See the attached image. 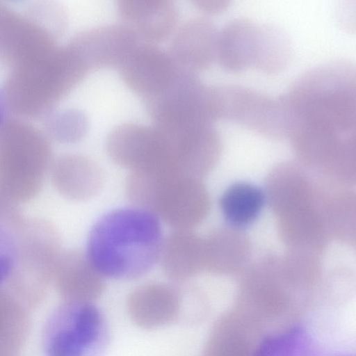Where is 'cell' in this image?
<instances>
[{"label": "cell", "instance_id": "cell-1", "mask_svg": "<svg viewBox=\"0 0 356 356\" xmlns=\"http://www.w3.org/2000/svg\"><path fill=\"white\" fill-rule=\"evenodd\" d=\"M286 132L300 147L348 145L356 131L355 72L325 64L300 76L284 96Z\"/></svg>", "mask_w": 356, "mask_h": 356}, {"label": "cell", "instance_id": "cell-2", "mask_svg": "<svg viewBox=\"0 0 356 356\" xmlns=\"http://www.w3.org/2000/svg\"><path fill=\"white\" fill-rule=\"evenodd\" d=\"M159 219L137 207L102 216L90 233V262L104 277L129 280L147 273L159 259L163 245Z\"/></svg>", "mask_w": 356, "mask_h": 356}, {"label": "cell", "instance_id": "cell-3", "mask_svg": "<svg viewBox=\"0 0 356 356\" xmlns=\"http://www.w3.org/2000/svg\"><path fill=\"white\" fill-rule=\"evenodd\" d=\"M126 192L134 207L146 209L176 229H188L200 218L204 197L193 176L131 172Z\"/></svg>", "mask_w": 356, "mask_h": 356}, {"label": "cell", "instance_id": "cell-4", "mask_svg": "<svg viewBox=\"0 0 356 356\" xmlns=\"http://www.w3.org/2000/svg\"><path fill=\"white\" fill-rule=\"evenodd\" d=\"M143 102L154 126L162 130L213 124L220 119L217 86L206 85L196 74L179 69L166 89Z\"/></svg>", "mask_w": 356, "mask_h": 356}, {"label": "cell", "instance_id": "cell-5", "mask_svg": "<svg viewBox=\"0 0 356 356\" xmlns=\"http://www.w3.org/2000/svg\"><path fill=\"white\" fill-rule=\"evenodd\" d=\"M110 340L107 318L95 302L67 301L51 322L45 351L47 356H103Z\"/></svg>", "mask_w": 356, "mask_h": 356}, {"label": "cell", "instance_id": "cell-6", "mask_svg": "<svg viewBox=\"0 0 356 356\" xmlns=\"http://www.w3.org/2000/svg\"><path fill=\"white\" fill-rule=\"evenodd\" d=\"M220 119L270 136L286 134L282 100L240 86H218Z\"/></svg>", "mask_w": 356, "mask_h": 356}, {"label": "cell", "instance_id": "cell-7", "mask_svg": "<svg viewBox=\"0 0 356 356\" xmlns=\"http://www.w3.org/2000/svg\"><path fill=\"white\" fill-rule=\"evenodd\" d=\"M108 156L131 172H148L163 161L167 140L158 127L127 122L115 126L106 140Z\"/></svg>", "mask_w": 356, "mask_h": 356}, {"label": "cell", "instance_id": "cell-8", "mask_svg": "<svg viewBox=\"0 0 356 356\" xmlns=\"http://www.w3.org/2000/svg\"><path fill=\"white\" fill-rule=\"evenodd\" d=\"M61 239L55 225L40 218L26 219L19 236L17 263L11 280L54 277L63 252Z\"/></svg>", "mask_w": 356, "mask_h": 356}, {"label": "cell", "instance_id": "cell-9", "mask_svg": "<svg viewBox=\"0 0 356 356\" xmlns=\"http://www.w3.org/2000/svg\"><path fill=\"white\" fill-rule=\"evenodd\" d=\"M119 69L124 83L143 100L166 89L179 71L168 52L143 42H139Z\"/></svg>", "mask_w": 356, "mask_h": 356}, {"label": "cell", "instance_id": "cell-10", "mask_svg": "<svg viewBox=\"0 0 356 356\" xmlns=\"http://www.w3.org/2000/svg\"><path fill=\"white\" fill-rule=\"evenodd\" d=\"M139 44V40L122 24L90 28L79 33L71 49L88 70L108 67H119Z\"/></svg>", "mask_w": 356, "mask_h": 356}, {"label": "cell", "instance_id": "cell-11", "mask_svg": "<svg viewBox=\"0 0 356 356\" xmlns=\"http://www.w3.org/2000/svg\"><path fill=\"white\" fill-rule=\"evenodd\" d=\"M182 300L181 293L173 286L161 282L145 283L129 294L127 313L138 327L159 329L181 319Z\"/></svg>", "mask_w": 356, "mask_h": 356}, {"label": "cell", "instance_id": "cell-12", "mask_svg": "<svg viewBox=\"0 0 356 356\" xmlns=\"http://www.w3.org/2000/svg\"><path fill=\"white\" fill-rule=\"evenodd\" d=\"M218 35L211 21L192 17L177 27L167 52L179 70L196 74L216 60Z\"/></svg>", "mask_w": 356, "mask_h": 356}, {"label": "cell", "instance_id": "cell-13", "mask_svg": "<svg viewBox=\"0 0 356 356\" xmlns=\"http://www.w3.org/2000/svg\"><path fill=\"white\" fill-rule=\"evenodd\" d=\"M122 24L143 43L156 44L172 35L178 26L179 9L169 0H119Z\"/></svg>", "mask_w": 356, "mask_h": 356}, {"label": "cell", "instance_id": "cell-14", "mask_svg": "<svg viewBox=\"0 0 356 356\" xmlns=\"http://www.w3.org/2000/svg\"><path fill=\"white\" fill-rule=\"evenodd\" d=\"M54 277L67 301L95 302L104 289L103 277L86 254L77 250H63Z\"/></svg>", "mask_w": 356, "mask_h": 356}, {"label": "cell", "instance_id": "cell-15", "mask_svg": "<svg viewBox=\"0 0 356 356\" xmlns=\"http://www.w3.org/2000/svg\"><path fill=\"white\" fill-rule=\"evenodd\" d=\"M261 26L248 19L236 18L218 32L217 58L230 72L254 67L260 44Z\"/></svg>", "mask_w": 356, "mask_h": 356}, {"label": "cell", "instance_id": "cell-16", "mask_svg": "<svg viewBox=\"0 0 356 356\" xmlns=\"http://www.w3.org/2000/svg\"><path fill=\"white\" fill-rule=\"evenodd\" d=\"M49 175L56 191L74 201H84L100 191L103 175L100 168L90 159L69 154L51 164Z\"/></svg>", "mask_w": 356, "mask_h": 356}, {"label": "cell", "instance_id": "cell-17", "mask_svg": "<svg viewBox=\"0 0 356 356\" xmlns=\"http://www.w3.org/2000/svg\"><path fill=\"white\" fill-rule=\"evenodd\" d=\"M198 241L187 229H176L163 239L159 259L165 274L171 280L184 281L197 269Z\"/></svg>", "mask_w": 356, "mask_h": 356}, {"label": "cell", "instance_id": "cell-18", "mask_svg": "<svg viewBox=\"0 0 356 356\" xmlns=\"http://www.w3.org/2000/svg\"><path fill=\"white\" fill-rule=\"evenodd\" d=\"M264 200V195L258 187L248 183H237L224 192L220 205L227 220L236 225H244L259 214Z\"/></svg>", "mask_w": 356, "mask_h": 356}, {"label": "cell", "instance_id": "cell-19", "mask_svg": "<svg viewBox=\"0 0 356 356\" xmlns=\"http://www.w3.org/2000/svg\"><path fill=\"white\" fill-rule=\"evenodd\" d=\"M290 55V44L285 34L273 26H261L254 67L266 73H277L286 66Z\"/></svg>", "mask_w": 356, "mask_h": 356}, {"label": "cell", "instance_id": "cell-20", "mask_svg": "<svg viewBox=\"0 0 356 356\" xmlns=\"http://www.w3.org/2000/svg\"><path fill=\"white\" fill-rule=\"evenodd\" d=\"M310 339L300 329H295L266 340L257 356H314Z\"/></svg>", "mask_w": 356, "mask_h": 356}, {"label": "cell", "instance_id": "cell-21", "mask_svg": "<svg viewBox=\"0 0 356 356\" xmlns=\"http://www.w3.org/2000/svg\"><path fill=\"white\" fill-rule=\"evenodd\" d=\"M23 225H15L0 219V286L10 280L14 273L19 236Z\"/></svg>", "mask_w": 356, "mask_h": 356}, {"label": "cell", "instance_id": "cell-22", "mask_svg": "<svg viewBox=\"0 0 356 356\" xmlns=\"http://www.w3.org/2000/svg\"><path fill=\"white\" fill-rule=\"evenodd\" d=\"M58 138L65 143H74L81 139L88 128L87 118L79 111L63 113L58 120Z\"/></svg>", "mask_w": 356, "mask_h": 356}, {"label": "cell", "instance_id": "cell-23", "mask_svg": "<svg viewBox=\"0 0 356 356\" xmlns=\"http://www.w3.org/2000/svg\"><path fill=\"white\" fill-rule=\"evenodd\" d=\"M193 3L200 10L209 15L221 13L229 5V1L224 0H195Z\"/></svg>", "mask_w": 356, "mask_h": 356}, {"label": "cell", "instance_id": "cell-24", "mask_svg": "<svg viewBox=\"0 0 356 356\" xmlns=\"http://www.w3.org/2000/svg\"><path fill=\"white\" fill-rule=\"evenodd\" d=\"M6 117V105L4 99L0 92V127L4 122Z\"/></svg>", "mask_w": 356, "mask_h": 356}]
</instances>
